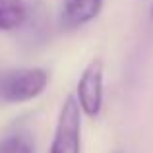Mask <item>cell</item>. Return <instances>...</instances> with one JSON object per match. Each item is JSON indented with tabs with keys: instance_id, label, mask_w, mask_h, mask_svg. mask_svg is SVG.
<instances>
[{
	"instance_id": "6da1fadb",
	"label": "cell",
	"mask_w": 153,
	"mask_h": 153,
	"mask_svg": "<svg viewBox=\"0 0 153 153\" xmlns=\"http://www.w3.org/2000/svg\"><path fill=\"white\" fill-rule=\"evenodd\" d=\"M49 83L43 68H14L0 76V97L8 103H23L39 97Z\"/></svg>"
},
{
	"instance_id": "7a4b0ae2",
	"label": "cell",
	"mask_w": 153,
	"mask_h": 153,
	"mask_svg": "<svg viewBox=\"0 0 153 153\" xmlns=\"http://www.w3.org/2000/svg\"><path fill=\"white\" fill-rule=\"evenodd\" d=\"M79 151H82V108H79L76 97H68L60 108L51 153Z\"/></svg>"
},
{
	"instance_id": "3957f363",
	"label": "cell",
	"mask_w": 153,
	"mask_h": 153,
	"mask_svg": "<svg viewBox=\"0 0 153 153\" xmlns=\"http://www.w3.org/2000/svg\"><path fill=\"white\" fill-rule=\"evenodd\" d=\"M78 105L87 116H97L103 105V62L91 60L78 82Z\"/></svg>"
},
{
	"instance_id": "277c9868",
	"label": "cell",
	"mask_w": 153,
	"mask_h": 153,
	"mask_svg": "<svg viewBox=\"0 0 153 153\" xmlns=\"http://www.w3.org/2000/svg\"><path fill=\"white\" fill-rule=\"evenodd\" d=\"M103 0H66L62 10V23L64 27H79L91 22L101 12Z\"/></svg>"
},
{
	"instance_id": "5b68a950",
	"label": "cell",
	"mask_w": 153,
	"mask_h": 153,
	"mask_svg": "<svg viewBox=\"0 0 153 153\" xmlns=\"http://www.w3.org/2000/svg\"><path fill=\"white\" fill-rule=\"evenodd\" d=\"M27 22L23 0H0V31H16Z\"/></svg>"
},
{
	"instance_id": "8992f818",
	"label": "cell",
	"mask_w": 153,
	"mask_h": 153,
	"mask_svg": "<svg viewBox=\"0 0 153 153\" xmlns=\"http://www.w3.org/2000/svg\"><path fill=\"white\" fill-rule=\"evenodd\" d=\"M0 153H35V151L27 136L8 134L0 140Z\"/></svg>"
},
{
	"instance_id": "52a82bcc",
	"label": "cell",
	"mask_w": 153,
	"mask_h": 153,
	"mask_svg": "<svg viewBox=\"0 0 153 153\" xmlns=\"http://www.w3.org/2000/svg\"><path fill=\"white\" fill-rule=\"evenodd\" d=\"M151 14H153V12H151Z\"/></svg>"
}]
</instances>
